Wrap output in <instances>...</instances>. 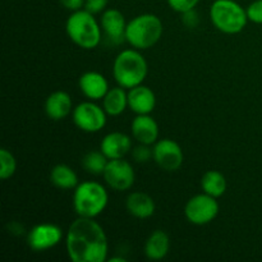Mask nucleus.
Returning a JSON list of instances; mask_svg holds the SVG:
<instances>
[{
  "label": "nucleus",
  "instance_id": "f257e3e1",
  "mask_svg": "<svg viewBox=\"0 0 262 262\" xmlns=\"http://www.w3.org/2000/svg\"><path fill=\"white\" fill-rule=\"evenodd\" d=\"M66 250L73 262H104L107 260L109 245L99 223L78 216L68 228Z\"/></svg>",
  "mask_w": 262,
  "mask_h": 262
},
{
  "label": "nucleus",
  "instance_id": "f03ea898",
  "mask_svg": "<svg viewBox=\"0 0 262 262\" xmlns=\"http://www.w3.org/2000/svg\"><path fill=\"white\" fill-rule=\"evenodd\" d=\"M147 73V61L137 49L120 51L113 63V76L123 89H133L142 84Z\"/></svg>",
  "mask_w": 262,
  "mask_h": 262
},
{
  "label": "nucleus",
  "instance_id": "7ed1b4c3",
  "mask_svg": "<svg viewBox=\"0 0 262 262\" xmlns=\"http://www.w3.org/2000/svg\"><path fill=\"white\" fill-rule=\"evenodd\" d=\"M86 9L72 12L66 22V32L72 42L84 50L97 48L101 41V25Z\"/></svg>",
  "mask_w": 262,
  "mask_h": 262
},
{
  "label": "nucleus",
  "instance_id": "20e7f679",
  "mask_svg": "<svg viewBox=\"0 0 262 262\" xmlns=\"http://www.w3.org/2000/svg\"><path fill=\"white\" fill-rule=\"evenodd\" d=\"M163 22L151 13L140 14L130 19L125 28V41L137 50H146L159 42L163 35Z\"/></svg>",
  "mask_w": 262,
  "mask_h": 262
},
{
  "label": "nucleus",
  "instance_id": "39448f33",
  "mask_svg": "<svg viewBox=\"0 0 262 262\" xmlns=\"http://www.w3.org/2000/svg\"><path fill=\"white\" fill-rule=\"evenodd\" d=\"M109 202L105 187L97 182L86 181L78 183L73 193V209L78 216L95 219L104 212Z\"/></svg>",
  "mask_w": 262,
  "mask_h": 262
},
{
  "label": "nucleus",
  "instance_id": "423d86ee",
  "mask_svg": "<svg viewBox=\"0 0 262 262\" xmlns=\"http://www.w3.org/2000/svg\"><path fill=\"white\" fill-rule=\"evenodd\" d=\"M210 19L220 32L235 35L247 25V10L234 0H215L210 7Z\"/></svg>",
  "mask_w": 262,
  "mask_h": 262
},
{
  "label": "nucleus",
  "instance_id": "0eeeda50",
  "mask_svg": "<svg viewBox=\"0 0 262 262\" xmlns=\"http://www.w3.org/2000/svg\"><path fill=\"white\" fill-rule=\"evenodd\" d=\"M219 204L216 199L207 193L196 194L187 201L184 215L193 225H206L211 223L219 214Z\"/></svg>",
  "mask_w": 262,
  "mask_h": 262
},
{
  "label": "nucleus",
  "instance_id": "6e6552de",
  "mask_svg": "<svg viewBox=\"0 0 262 262\" xmlns=\"http://www.w3.org/2000/svg\"><path fill=\"white\" fill-rule=\"evenodd\" d=\"M106 112L92 100L77 105L72 112V119L78 129L87 133L100 132L106 125Z\"/></svg>",
  "mask_w": 262,
  "mask_h": 262
},
{
  "label": "nucleus",
  "instance_id": "1a4fd4ad",
  "mask_svg": "<svg viewBox=\"0 0 262 262\" xmlns=\"http://www.w3.org/2000/svg\"><path fill=\"white\" fill-rule=\"evenodd\" d=\"M102 177L107 186L115 191H128L135 184L136 179L133 166L124 159L107 161Z\"/></svg>",
  "mask_w": 262,
  "mask_h": 262
},
{
  "label": "nucleus",
  "instance_id": "9d476101",
  "mask_svg": "<svg viewBox=\"0 0 262 262\" xmlns=\"http://www.w3.org/2000/svg\"><path fill=\"white\" fill-rule=\"evenodd\" d=\"M152 159L165 171H176L182 166L184 160L181 146L170 138L156 141L152 148Z\"/></svg>",
  "mask_w": 262,
  "mask_h": 262
},
{
  "label": "nucleus",
  "instance_id": "9b49d317",
  "mask_svg": "<svg viewBox=\"0 0 262 262\" xmlns=\"http://www.w3.org/2000/svg\"><path fill=\"white\" fill-rule=\"evenodd\" d=\"M63 230L51 223H41L35 225L27 235V245L36 252H43L60 243Z\"/></svg>",
  "mask_w": 262,
  "mask_h": 262
},
{
  "label": "nucleus",
  "instance_id": "f8f14e48",
  "mask_svg": "<svg viewBox=\"0 0 262 262\" xmlns=\"http://www.w3.org/2000/svg\"><path fill=\"white\" fill-rule=\"evenodd\" d=\"M100 25L106 37L113 43H120L125 40L127 22L120 10L114 9V8L104 10Z\"/></svg>",
  "mask_w": 262,
  "mask_h": 262
},
{
  "label": "nucleus",
  "instance_id": "ddd939ff",
  "mask_svg": "<svg viewBox=\"0 0 262 262\" xmlns=\"http://www.w3.org/2000/svg\"><path fill=\"white\" fill-rule=\"evenodd\" d=\"M79 90L82 94L89 100L96 101V100H102V97L109 91V82L99 72L90 71L82 74L78 81Z\"/></svg>",
  "mask_w": 262,
  "mask_h": 262
},
{
  "label": "nucleus",
  "instance_id": "4468645a",
  "mask_svg": "<svg viewBox=\"0 0 262 262\" xmlns=\"http://www.w3.org/2000/svg\"><path fill=\"white\" fill-rule=\"evenodd\" d=\"M132 150V140L129 136L122 132L107 133L100 143V151L109 160L123 159Z\"/></svg>",
  "mask_w": 262,
  "mask_h": 262
},
{
  "label": "nucleus",
  "instance_id": "2eb2a0df",
  "mask_svg": "<svg viewBox=\"0 0 262 262\" xmlns=\"http://www.w3.org/2000/svg\"><path fill=\"white\" fill-rule=\"evenodd\" d=\"M156 106V96L147 86H136L128 91V107L135 114H151Z\"/></svg>",
  "mask_w": 262,
  "mask_h": 262
},
{
  "label": "nucleus",
  "instance_id": "dca6fc26",
  "mask_svg": "<svg viewBox=\"0 0 262 262\" xmlns=\"http://www.w3.org/2000/svg\"><path fill=\"white\" fill-rule=\"evenodd\" d=\"M132 136L143 145H155L159 138V125L150 114H141L133 119L130 124Z\"/></svg>",
  "mask_w": 262,
  "mask_h": 262
},
{
  "label": "nucleus",
  "instance_id": "f3484780",
  "mask_svg": "<svg viewBox=\"0 0 262 262\" xmlns=\"http://www.w3.org/2000/svg\"><path fill=\"white\" fill-rule=\"evenodd\" d=\"M73 109L71 96L66 91H55L48 96L45 101V113L51 120H61L68 117Z\"/></svg>",
  "mask_w": 262,
  "mask_h": 262
},
{
  "label": "nucleus",
  "instance_id": "a211bd4d",
  "mask_svg": "<svg viewBox=\"0 0 262 262\" xmlns=\"http://www.w3.org/2000/svg\"><path fill=\"white\" fill-rule=\"evenodd\" d=\"M127 211L137 219H148L155 214V201L145 192H132L125 200Z\"/></svg>",
  "mask_w": 262,
  "mask_h": 262
},
{
  "label": "nucleus",
  "instance_id": "6ab92c4d",
  "mask_svg": "<svg viewBox=\"0 0 262 262\" xmlns=\"http://www.w3.org/2000/svg\"><path fill=\"white\" fill-rule=\"evenodd\" d=\"M170 239L164 230H155L150 234L145 243V255L148 260H163L169 252Z\"/></svg>",
  "mask_w": 262,
  "mask_h": 262
},
{
  "label": "nucleus",
  "instance_id": "aec40b11",
  "mask_svg": "<svg viewBox=\"0 0 262 262\" xmlns=\"http://www.w3.org/2000/svg\"><path fill=\"white\" fill-rule=\"evenodd\" d=\"M128 106V92L123 87H113L109 89L102 97V107L110 117H118L123 114Z\"/></svg>",
  "mask_w": 262,
  "mask_h": 262
},
{
  "label": "nucleus",
  "instance_id": "412c9836",
  "mask_svg": "<svg viewBox=\"0 0 262 262\" xmlns=\"http://www.w3.org/2000/svg\"><path fill=\"white\" fill-rule=\"evenodd\" d=\"M50 181L59 189H74L78 186V176L66 164H58L51 169Z\"/></svg>",
  "mask_w": 262,
  "mask_h": 262
},
{
  "label": "nucleus",
  "instance_id": "4be33fe9",
  "mask_svg": "<svg viewBox=\"0 0 262 262\" xmlns=\"http://www.w3.org/2000/svg\"><path fill=\"white\" fill-rule=\"evenodd\" d=\"M201 188L205 193L219 199L227 192V179L219 170H209L202 176Z\"/></svg>",
  "mask_w": 262,
  "mask_h": 262
},
{
  "label": "nucleus",
  "instance_id": "5701e85b",
  "mask_svg": "<svg viewBox=\"0 0 262 262\" xmlns=\"http://www.w3.org/2000/svg\"><path fill=\"white\" fill-rule=\"evenodd\" d=\"M109 159L101 151H90L82 159V166L94 176H102Z\"/></svg>",
  "mask_w": 262,
  "mask_h": 262
},
{
  "label": "nucleus",
  "instance_id": "b1692460",
  "mask_svg": "<svg viewBox=\"0 0 262 262\" xmlns=\"http://www.w3.org/2000/svg\"><path fill=\"white\" fill-rule=\"evenodd\" d=\"M17 170V160L14 155L7 148L0 150V178L3 181L12 178Z\"/></svg>",
  "mask_w": 262,
  "mask_h": 262
},
{
  "label": "nucleus",
  "instance_id": "393cba45",
  "mask_svg": "<svg viewBox=\"0 0 262 262\" xmlns=\"http://www.w3.org/2000/svg\"><path fill=\"white\" fill-rule=\"evenodd\" d=\"M166 3L174 12L183 14V13L194 9V7L199 4L200 0H166Z\"/></svg>",
  "mask_w": 262,
  "mask_h": 262
},
{
  "label": "nucleus",
  "instance_id": "a878e982",
  "mask_svg": "<svg viewBox=\"0 0 262 262\" xmlns=\"http://www.w3.org/2000/svg\"><path fill=\"white\" fill-rule=\"evenodd\" d=\"M248 20L262 25V0H255L247 7Z\"/></svg>",
  "mask_w": 262,
  "mask_h": 262
},
{
  "label": "nucleus",
  "instance_id": "bb28decb",
  "mask_svg": "<svg viewBox=\"0 0 262 262\" xmlns=\"http://www.w3.org/2000/svg\"><path fill=\"white\" fill-rule=\"evenodd\" d=\"M132 155H133V159H135L137 163H147V161L152 158L154 154H152V150L148 147V145L140 143L137 147L133 148Z\"/></svg>",
  "mask_w": 262,
  "mask_h": 262
},
{
  "label": "nucleus",
  "instance_id": "cd10ccee",
  "mask_svg": "<svg viewBox=\"0 0 262 262\" xmlns=\"http://www.w3.org/2000/svg\"><path fill=\"white\" fill-rule=\"evenodd\" d=\"M109 0H84V9L92 14H99L106 10Z\"/></svg>",
  "mask_w": 262,
  "mask_h": 262
},
{
  "label": "nucleus",
  "instance_id": "c85d7f7f",
  "mask_svg": "<svg viewBox=\"0 0 262 262\" xmlns=\"http://www.w3.org/2000/svg\"><path fill=\"white\" fill-rule=\"evenodd\" d=\"M59 3L66 9L72 10V12H76V10L82 9V7H84V0H59Z\"/></svg>",
  "mask_w": 262,
  "mask_h": 262
},
{
  "label": "nucleus",
  "instance_id": "c756f323",
  "mask_svg": "<svg viewBox=\"0 0 262 262\" xmlns=\"http://www.w3.org/2000/svg\"><path fill=\"white\" fill-rule=\"evenodd\" d=\"M183 23L187 27H196L197 23H199V17H197V13L194 12V9L183 13Z\"/></svg>",
  "mask_w": 262,
  "mask_h": 262
},
{
  "label": "nucleus",
  "instance_id": "7c9ffc66",
  "mask_svg": "<svg viewBox=\"0 0 262 262\" xmlns=\"http://www.w3.org/2000/svg\"><path fill=\"white\" fill-rule=\"evenodd\" d=\"M109 261L110 262H125L124 258H122V257H113V258H110Z\"/></svg>",
  "mask_w": 262,
  "mask_h": 262
}]
</instances>
